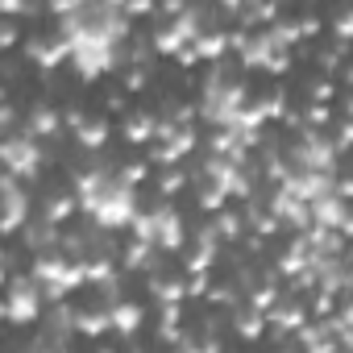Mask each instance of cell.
Wrapping results in <instances>:
<instances>
[{"label": "cell", "instance_id": "8992f818", "mask_svg": "<svg viewBox=\"0 0 353 353\" xmlns=\"http://www.w3.org/2000/svg\"><path fill=\"white\" fill-rule=\"evenodd\" d=\"M150 212H154V250L158 254H179L183 241H188V221L174 212L170 204H158Z\"/></svg>", "mask_w": 353, "mask_h": 353}, {"label": "cell", "instance_id": "4dcf8cb0", "mask_svg": "<svg viewBox=\"0 0 353 353\" xmlns=\"http://www.w3.org/2000/svg\"><path fill=\"white\" fill-rule=\"evenodd\" d=\"M295 26H299V38H303V42H312V38L320 34V26H324V21H320V17H312V13H303V17H295Z\"/></svg>", "mask_w": 353, "mask_h": 353}, {"label": "cell", "instance_id": "ba28073f", "mask_svg": "<svg viewBox=\"0 0 353 353\" xmlns=\"http://www.w3.org/2000/svg\"><path fill=\"white\" fill-rule=\"evenodd\" d=\"M274 216H279V225L283 229H291V233H303L307 225H312V216H307V204L303 200H295L291 192H283V188H274V196H270V204H266Z\"/></svg>", "mask_w": 353, "mask_h": 353}, {"label": "cell", "instance_id": "44dd1931", "mask_svg": "<svg viewBox=\"0 0 353 353\" xmlns=\"http://www.w3.org/2000/svg\"><path fill=\"white\" fill-rule=\"evenodd\" d=\"M188 179H192V174H188L183 162H179V166H162V174H158V196H162V200H174V196L188 188Z\"/></svg>", "mask_w": 353, "mask_h": 353}, {"label": "cell", "instance_id": "8d00e7d4", "mask_svg": "<svg viewBox=\"0 0 353 353\" xmlns=\"http://www.w3.org/2000/svg\"><path fill=\"white\" fill-rule=\"evenodd\" d=\"M100 5H108V9H121V5H125V0H100Z\"/></svg>", "mask_w": 353, "mask_h": 353}, {"label": "cell", "instance_id": "9a60e30c", "mask_svg": "<svg viewBox=\"0 0 353 353\" xmlns=\"http://www.w3.org/2000/svg\"><path fill=\"white\" fill-rule=\"evenodd\" d=\"M26 133L38 137V141H42V137H59V133H63V112H59V108H34L30 121H26Z\"/></svg>", "mask_w": 353, "mask_h": 353}, {"label": "cell", "instance_id": "6da1fadb", "mask_svg": "<svg viewBox=\"0 0 353 353\" xmlns=\"http://www.w3.org/2000/svg\"><path fill=\"white\" fill-rule=\"evenodd\" d=\"M245 100H250L245 83H241V79H229L225 71H216V75L204 83V100H200L196 112H200L208 125H233Z\"/></svg>", "mask_w": 353, "mask_h": 353}, {"label": "cell", "instance_id": "ac0fdd59", "mask_svg": "<svg viewBox=\"0 0 353 353\" xmlns=\"http://www.w3.org/2000/svg\"><path fill=\"white\" fill-rule=\"evenodd\" d=\"M75 212H79V208H75V196H71V192L46 196V204H42V221H50V225H67Z\"/></svg>", "mask_w": 353, "mask_h": 353}, {"label": "cell", "instance_id": "3957f363", "mask_svg": "<svg viewBox=\"0 0 353 353\" xmlns=\"http://www.w3.org/2000/svg\"><path fill=\"white\" fill-rule=\"evenodd\" d=\"M5 320L17 324V328L42 320V287H38L34 274H17V279H9V291H5Z\"/></svg>", "mask_w": 353, "mask_h": 353}, {"label": "cell", "instance_id": "7402d4cb", "mask_svg": "<svg viewBox=\"0 0 353 353\" xmlns=\"http://www.w3.org/2000/svg\"><path fill=\"white\" fill-rule=\"evenodd\" d=\"M212 229H216V237H221V241H237V237L245 233V216H241V212L221 208V212H212Z\"/></svg>", "mask_w": 353, "mask_h": 353}, {"label": "cell", "instance_id": "ffe728a7", "mask_svg": "<svg viewBox=\"0 0 353 353\" xmlns=\"http://www.w3.org/2000/svg\"><path fill=\"white\" fill-rule=\"evenodd\" d=\"M121 133H125L129 145H145V141H154V117L150 112H133V117H125Z\"/></svg>", "mask_w": 353, "mask_h": 353}, {"label": "cell", "instance_id": "d6986e66", "mask_svg": "<svg viewBox=\"0 0 353 353\" xmlns=\"http://www.w3.org/2000/svg\"><path fill=\"white\" fill-rule=\"evenodd\" d=\"M179 46H188V38H183V30L174 26V21L158 26V30H154V38H150V50H154V54H174Z\"/></svg>", "mask_w": 353, "mask_h": 353}, {"label": "cell", "instance_id": "5b68a950", "mask_svg": "<svg viewBox=\"0 0 353 353\" xmlns=\"http://www.w3.org/2000/svg\"><path fill=\"white\" fill-rule=\"evenodd\" d=\"M0 166L9 174H17L21 183H30L34 174L42 170V145L30 133H13V137H0Z\"/></svg>", "mask_w": 353, "mask_h": 353}, {"label": "cell", "instance_id": "8fae6325", "mask_svg": "<svg viewBox=\"0 0 353 353\" xmlns=\"http://www.w3.org/2000/svg\"><path fill=\"white\" fill-rule=\"evenodd\" d=\"M158 266V250L150 245V241H129L125 250H121V270H129V274H150Z\"/></svg>", "mask_w": 353, "mask_h": 353}, {"label": "cell", "instance_id": "83f0119b", "mask_svg": "<svg viewBox=\"0 0 353 353\" xmlns=\"http://www.w3.org/2000/svg\"><path fill=\"white\" fill-rule=\"evenodd\" d=\"M299 117H303L307 129H328V125H332V108H328V104H312V108L299 112Z\"/></svg>", "mask_w": 353, "mask_h": 353}, {"label": "cell", "instance_id": "2e32d148", "mask_svg": "<svg viewBox=\"0 0 353 353\" xmlns=\"http://www.w3.org/2000/svg\"><path fill=\"white\" fill-rule=\"evenodd\" d=\"M75 336H104V332H112V324H108V307H83V312H75Z\"/></svg>", "mask_w": 353, "mask_h": 353}, {"label": "cell", "instance_id": "7a4b0ae2", "mask_svg": "<svg viewBox=\"0 0 353 353\" xmlns=\"http://www.w3.org/2000/svg\"><path fill=\"white\" fill-rule=\"evenodd\" d=\"M137 212V188L125 183L121 174H108V183L100 188L96 204L88 208V216L100 225V229H125Z\"/></svg>", "mask_w": 353, "mask_h": 353}, {"label": "cell", "instance_id": "484cf974", "mask_svg": "<svg viewBox=\"0 0 353 353\" xmlns=\"http://www.w3.org/2000/svg\"><path fill=\"white\" fill-rule=\"evenodd\" d=\"M121 13H125L129 21H141V17H154V13H158V0H125V5H121Z\"/></svg>", "mask_w": 353, "mask_h": 353}, {"label": "cell", "instance_id": "836d02e7", "mask_svg": "<svg viewBox=\"0 0 353 353\" xmlns=\"http://www.w3.org/2000/svg\"><path fill=\"white\" fill-rule=\"evenodd\" d=\"M183 9H188V0H158V13L162 17H179Z\"/></svg>", "mask_w": 353, "mask_h": 353}, {"label": "cell", "instance_id": "277c9868", "mask_svg": "<svg viewBox=\"0 0 353 353\" xmlns=\"http://www.w3.org/2000/svg\"><path fill=\"white\" fill-rule=\"evenodd\" d=\"M121 63V46L96 38V34H83L79 42H71V67L83 75V79H100L104 71H112Z\"/></svg>", "mask_w": 353, "mask_h": 353}, {"label": "cell", "instance_id": "1f68e13d", "mask_svg": "<svg viewBox=\"0 0 353 353\" xmlns=\"http://www.w3.org/2000/svg\"><path fill=\"white\" fill-rule=\"evenodd\" d=\"M38 5H30V0H0V17H21V13H34Z\"/></svg>", "mask_w": 353, "mask_h": 353}, {"label": "cell", "instance_id": "5bb4252c", "mask_svg": "<svg viewBox=\"0 0 353 353\" xmlns=\"http://www.w3.org/2000/svg\"><path fill=\"white\" fill-rule=\"evenodd\" d=\"M192 46H196L200 63H225V54H229V34H225V30H200V38H196Z\"/></svg>", "mask_w": 353, "mask_h": 353}, {"label": "cell", "instance_id": "4316f807", "mask_svg": "<svg viewBox=\"0 0 353 353\" xmlns=\"http://www.w3.org/2000/svg\"><path fill=\"white\" fill-rule=\"evenodd\" d=\"M117 174H121V179H125V183H133V188H141V183L150 179V162H145V158H141V162H125V166H121Z\"/></svg>", "mask_w": 353, "mask_h": 353}, {"label": "cell", "instance_id": "d4e9b609", "mask_svg": "<svg viewBox=\"0 0 353 353\" xmlns=\"http://www.w3.org/2000/svg\"><path fill=\"white\" fill-rule=\"evenodd\" d=\"M332 96H336V79L332 75H320V79L307 83V100L312 104H332Z\"/></svg>", "mask_w": 353, "mask_h": 353}, {"label": "cell", "instance_id": "e575fe53", "mask_svg": "<svg viewBox=\"0 0 353 353\" xmlns=\"http://www.w3.org/2000/svg\"><path fill=\"white\" fill-rule=\"evenodd\" d=\"M13 121H17V108L0 100V129H13Z\"/></svg>", "mask_w": 353, "mask_h": 353}, {"label": "cell", "instance_id": "f546056e", "mask_svg": "<svg viewBox=\"0 0 353 353\" xmlns=\"http://www.w3.org/2000/svg\"><path fill=\"white\" fill-rule=\"evenodd\" d=\"M145 83H150V71H145V67H133V71L125 75V92H129V96L145 92Z\"/></svg>", "mask_w": 353, "mask_h": 353}, {"label": "cell", "instance_id": "603a6c76", "mask_svg": "<svg viewBox=\"0 0 353 353\" xmlns=\"http://www.w3.org/2000/svg\"><path fill=\"white\" fill-rule=\"evenodd\" d=\"M233 328H237V336H241V341H258V336L266 332V316H262V312H254V307H245V312H237V316H233Z\"/></svg>", "mask_w": 353, "mask_h": 353}, {"label": "cell", "instance_id": "cb8c5ba5", "mask_svg": "<svg viewBox=\"0 0 353 353\" xmlns=\"http://www.w3.org/2000/svg\"><path fill=\"white\" fill-rule=\"evenodd\" d=\"M204 299H208L212 307H225V312H233V307L241 303V291H237V283H208Z\"/></svg>", "mask_w": 353, "mask_h": 353}, {"label": "cell", "instance_id": "4fadbf2b", "mask_svg": "<svg viewBox=\"0 0 353 353\" xmlns=\"http://www.w3.org/2000/svg\"><path fill=\"white\" fill-rule=\"evenodd\" d=\"M108 133H112V129H108L104 117H83L79 129H75V141H79L88 154H100V150L108 145Z\"/></svg>", "mask_w": 353, "mask_h": 353}, {"label": "cell", "instance_id": "f1b7e54d", "mask_svg": "<svg viewBox=\"0 0 353 353\" xmlns=\"http://www.w3.org/2000/svg\"><path fill=\"white\" fill-rule=\"evenodd\" d=\"M21 42V30H17V21L13 17H0V54L5 50H13Z\"/></svg>", "mask_w": 353, "mask_h": 353}, {"label": "cell", "instance_id": "d590c367", "mask_svg": "<svg viewBox=\"0 0 353 353\" xmlns=\"http://www.w3.org/2000/svg\"><path fill=\"white\" fill-rule=\"evenodd\" d=\"M79 121H83V112H79V108H67V112H63V129H71V133H75V129H79Z\"/></svg>", "mask_w": 353, "mask_h": 353}, {"label": "cell", "instance_id": "9c48e42d", "mask_svg": "<svg viewBox=\"0 0 353 353\" xmlns=\"http://www.w3.org/2000/svg\"><path fill=\"white\" fill-rule=\"evenodd\" d=\"M274 50H287V46H279V42L270 38V30L262 26L254 38H245V46H241L237 54H241V67H245V71H250V67H254V71H262V67H266V59H270Z\"/></svg>", "mask_w": 353, "mask_h": 353}, {"label": "cell", "instance_id": "74e56055", "mask_svg": "<svg viewBox=\"0 0 353 353\" xmlns=\"http://www.w3.org/2000/svg\"><path fill=\"white\" fill-rule=\"evenodd\" d=\"M0 324H5V299H0Z\"/></svg>", "mask_w": 353, "mask_h": 353}, {"label": "cell", "instance_id": "7c38bea8", "mask_svg": "<svg viewBox=\"0 0 353 353\" xmlns=\"http://www.w3.org/2000/svg\"><path fill=\"white\" fill-rule=\"evenodd\" d=\"M108 324H112V332L133 336V332L145 324V312H141L137 303H129V299H117V303H108Z\"/></svg>", "mask_w": 353, "mask_h": 353}, {"label": "cell", "instance_id": "52a82bcc", "mask_svg": "<svg viewBox=\"0 0 353 353\" xmlns=\"http://www.w3.org/2000/svg\"><path fill=\"white\" fill-rule=\"evenodd\" d=\"M307 216H312V225H320V229H336L341 237H349V208H345V200H336L332 192L307 200Z\"/></svg>", "mask_w": 353, "mask_h": 353}, {"label": "cell", "instance_id": "30bf717a", "mask_svg": "<svg viewBox=\"0 0 353 353\" xmlns=\"http://www.w3.org/2000/svg\"><path fill=\"white\" fill-rule=\"evenodd\" d=\"M145 291L154 295V303H188L183 279H174V274H162L158 266L150 270V283H145Z\"/></svg>", "mask_w": 353, "mask_h": 353}, {"label": "cell", "instance_id": "e0dca14e", "mask_svg": "<svg viewBox=\"0 0 353 353\" xmlns=\"http://www.w3.org/2000/svg\"><path fill=\"white\" fill-rule=\"evenodd\" d=\"M63 63H71V42L67 38H42V50H38V59H34V67H42V71H54V67H63Z\"/></svg>", "mask_w": 353, "mask_h": 353}, {"label": "cell", "instance_id": "d6a6232c", "mask_svg": "<svg viewBox=\"0 0 353 353\" xmlns=\"http://www.w3.org/2000/svg\"><path fill=\"white\" fill-rule=\"evenodd\" d=\"M349 30H353V17H349V13H336V17H332V34H336V42H345Z\"/></svg>", "mask_w": 353, "mask_h": 353}]
</instances>
